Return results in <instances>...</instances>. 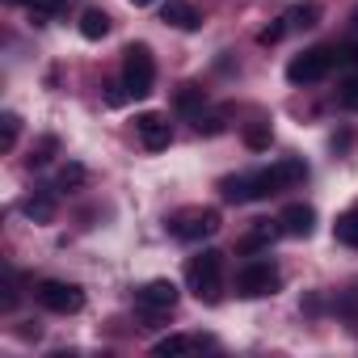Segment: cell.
Instances as JSON below:
<instances>
[{"mask_svg":"<svg viewBox=\"0 0 358 358\" xmlns=\"http://www.w3.org/2000/svg\"><path fill=\"white\" fill-rule=\"evenodd\" d=\"M299 182H308V164H303L299 156H282V160H274L270 169L249 173V199H253V203H257V199H274V194H282V190H291V186H299Z\"/></svg>","mask_w":358,"mask_h":358,"instance_id":"cell-1","label":"cell"},{"mask_svg":"<svg viewBox=\"0 0 358 358\" xmlns=\"http://www.w3.org/2000/svg\"><path fill=\"white\" fill-rule=\"evenodd\" d=\"M186 282L203 303H220L224 299V253L203 249L199 257H190L186 262Z\"/></svg>","mask_w":358,"mask_h":358,"instance_id":"cell-2","label":"cell"},{"mask_svg":"<svg viewBox=\"0 0 358 358\" xmlns=\"http://www.w3.org/2000/svg\"><path fill=\"white\" fill-rule=\"evenodd\" d=\"M122 85L139 101L152 97V89H156V59H152V47L148 43H131L122 51Z\"/></svg>","mask_w":358,"mask_h":358,"instance_id":"cell-3","label":"cell"},{"mask_svg":"<svg viewBox=\"0 0 358 358\" xmlns=\"http://www.w3.org/2000/svg\"><path fill=\"white\" fill-rule=\"evenodd\" d=\"M278 287H282V270L270 257H253L236 270V295L241 299H262V295H274Z\"/></svg>","mask_w":358,"mask_h":358,"instance_id":"cell-4","label":"cell"},{"mask_svg":"<svg viewBox=\"0 0 358 358\" xmlns=\"http://www.w3.org/2000/svg\"><path fill=\"white\" fill-rule=\"evenodd\" d=\"M220 211L215 207H182V211H173L169 215V232L177 236V241H207V236H215L220 232Z\"/></svg>","mask_w":358,"mask_h":358,"instance_id":"cell-5","label":"cell"},{"mask_svg":"<svg viewBox=\"0 0 358 358\" xmlns=\"http://www.w3.org/2000/svg\"><path fill=\"white\" fill-rule=\"evenodd\" d=\"M34 299H38L47 312H55V316H76V312H85V287H80V282L43 278V282L34 287Z\"/></svg>","mask_w":358,"mask_h":358,"instance_id":"cell-6","label":"cell"},{"mask_svg":"<svg viewBox=\"0 0 358 358\" xmlns=\"http://www.w3.org/2000/svg\"><path fill=\"white\" fill-rule=\"evenodd\" d=\"M177 282H169V278H152L148 287H139L135 291V312L148 320V324H160L173 308H177Z\"/></svg>","mask_w":358,"mask_h":358,"instance_id":"cell-7","label":"cell"},{"mask_svg":"<svg viewBox=\"0 0 358 358\" xmlns=\"http://www.w3.org/2000/svg\"><path fill=\"white\" fill-rule=\"evenodd\" d=\"M333 64H337L333 47H312V51H303V55H295L287 64V80L291 85H316V80H324L333 72Z\"/></svg>","mask_w":358,"mask_h":358,"instance_id":"cell-8","label":"cell"},{"mask_svg":"<svg viewBox=\"0 0 358 358\" xmlns=\"http://www.w3.org/2000/svg\"><path fill=\"white\" fill-rule=\"evenodd\" d=\"M135 135H139V143H143L148 152H164V148L173 143V127H169V118L156 114V110L135 114Z\"/></svg>","mask_w":358,"mask_h":358,"instance_id":"cell-9","label":"cell"},{"mask_svg":"<svg viewBox=\"0 0 358 358\" xmlns=\"http://www.w3.org/2000/svg\"><path fill=\"white\" fill-rule=\"evenodd\" d=\"M278 228H282V236H312L316 232V211L308 203H291V207H282Z\"/></svg>","mask_w":358,"mask_h":358,"instance_id":"cell-10","label":"cell"},{"mask_svg":"<svg viewBox=\"0 0 358 358\" xmlns=\"http://www.w3.org/2000/svg\"><path fill=\"white\" fill-rule=\"evenodd\" d=\"M160 22L173 26V30H199L203 26V13L190 5V0H169V5L160 9Z\"/></svg>","mask_w":358,"mask_h":358,"instance_id":"cell-11","label":"cell"},{"mask_svg":"<svg viewBox=\"0 0 358 358\" xmlns=\"http://www.w3.org/2000/svg\"><path fill=\"white\" fill-rule=\"evenodd\" d=\"M22 215H26L30 224H51V220H55V186L26 194V199H22Z\"/></svg>","mask_w":358,"mask_h":358,"instance_id":"cell-12","label":"cell"},{"mask_svg":"<svg viewBox=\"0 0 358 358\" xmlns=\"http://www.w3.org/2000/svg\"><path fill=\"white\" fill-rule=\"evenodd\" d=\"M278 236H282L278 220H274V224H257V228H249V232L236 241V249H241V253H262V249H270Z\"/></svg>","mask_w":358,"mask_h":358,"instance_id":"cell-13","label":"cell"},{"mask_svg":"<svg viewBox=\"0 0 358 358\" xmlns=\"http://www.w3.org/2000/svg\"><path fill=\"white\" fill-rule=\"evenodd\" d=\"M68 5L72 0H26V13H30L34 26H51V22H59L68 13Z\"/></svg>","mask_w":358,"mask_h":358,"instance_id":"cell-14","label":"cell"},{"mask_svg":"<svg viewBox=\"0 0 358 358\" xmlns=\"http://www.w3.org/2000/svg\"><path fill=\"white\" fill-rule=\"evenodd\" d=\"M110 13H101V9H85L80 13V38H89V43H101L106 34H110Z\"/></svg>","mask_w":358,"mask_h":358,"instance_id":"cell-15","label":"cell"},{"mask_svg":"<svg viewBox=\"0 0 358 358\" xmlns=\"http://www.w3.org/2000/svg\"><path fill=\"white\" fill-rule=\"evenodd\" d=\"M85 182H89V169H85L80 160H68V164L59 169V177H55V190H59V194H76Z\"/></svg>","mask_w":358,"mask_h":358,"instance_id":"cell-16","label":"cell"},{"mask_svg":"<svg viewBox=\"0 0 358 358\" xmlns=\"http://www.w3.org/2000/svg\"><path fill=\"white\" fill-rule=\"evenodd\" d=\"M199 345H207L203 337H186V333H169V337H160L152 350L160 354V358H169V354H190V350H199Z\"/></svg>","mask_w":358,"mask_h":358,"instance_id":"cell-17","label":"cell"},{"mask_svg":"<svg viewBox=\"0 0 358 358\" xmlns=\"http://www.w3.org/2000/svg\"><path fill=\"white\" fill-rule=\"evenodd\" d=\"M333 241L345 245V249H358V207L337 215V224H333Z\"/></svg>","mask_w":358,"mask_h":358,"instance_id":"cell-18","label":"cell"},{"mask_svg":"<svg viewBox=\"0 0 358 358\" xmlns=\"http://www.w3.org/2000/svg\"><path fill=\"white\" fill-rule=\"evenodd\" d=\"M173 106H177V110H182V114H190V118H194V114H199V110L207 106V93H203V89H199V85L190 80V85H182V89H177V97H173Z\"/></svg>","mask_w":358,"mask_h":358,"instance_id":"cell-19","label":"cell"},{"mask_svg":"<svg viewBox=\"0 0 358 358\" xmlns=\"http://www.w3.org/2000/svg\"><path fill=\"white\" fill-rule=\"evenodd\" d=\"M316 22H320V5H316V0H303V5H295L287 13V26L291 30H312Z\"/></svg>","mask_w":358,"mask_h":358,"instance_id":"cell-20","label":"cell"},{"mask_svg":"<svg viewBox=\"0 0 358 358\" xmlns=\"http://www.w3.org/2000/svg\"><path fill=\"white\" fill-rule=\"evenodd\" d=\"M17 135H22V114L5 110V114H0V152H13L17 148Z\"/></svg>","mask_w":358,"mask_h":358,"instance_id":"cell-21","label":"cell"},{"mask_svg":"<svg viewBox=\"0 0 358 358\" xmlns=\"http://www.w3.org/2000/svg\"><path fill=\"white\" fill-rule=\"evenodd\" d=\"M220 190H224L228 203H253V199H249V173H241V177H224Z\"/></svg>","mask_w":358,"mask_h":358,"instance_id":"cell-22","label":"cell"},{"mask_svg":"<svg viewBox=\"0 0 358 358\" xmlns=\"http://www.w3.org/2000/svg\"><path fill=\"white\" fill-rule=\"evenodd\" d=\"M190 122H194L199 135H220V131H224V110H207V106H203Z\"/></svg>","mask_w":358,"mask_h":358,"instance_id":"cell-23","label":"cell"},{"mask_svg":"<svg viewBox=\"0 0 358 358\" xmlns=\"http://www.w3.org/2000/svg\"><path fill=\"white\" fill-rule=\"evenodd\" d=\"M55 152H59V139H55V135H43V139H38V143L30 148L26 164H30V169H43V164H47V160H51Z\"/></svg>","mask_w":358,"mask_h":358,"instance_id":"cell-24","label":"cell"},{"mask_svg":"<svg viewBox=\"0 0 358 358\" xmlns=\"http://www.w3.org/2000/svg\"><path fill=\"white\" fill-rule=\"evenodd\" d=\"M270 139H274L270 122H249V127H245V143H249L253 152H266V148H270Z\"/></svg>","mask_w":358,"mask_h":358,"instance_id":"cell-25","label":"cell"},{"mask_svg":"<svg viewBox=\"0 0 358 358\" xmlns=\"http://www.w3.org/2000/svg\"><path fill=\"white\" fill-rule=\"evenodd\" d=\"M337 106H341V110H358V72H350V76L341 80V89H337Z\"/></svg>","mask_w":358,"mask_h":358,"instance_id":"cell-26","label":"cell"},{"mask_svg":"<svg viewBox=\"0 0 358 358\" xmlns=\"http://www.w3.org/2000/svg\"><path fill=\"white\" fill-rule=\"evenodd\" d=\"M287 30H291V26H287V17H282V22H278V26H266V30H262V34H257V43H262V47H274V43H278V38H282V34H287Z\"/></svg>","mask_w":358,"mask_h":358,"instance_id":"cell-27","label":"cell"},{"mask_svg":"<svg viewBox=\"0 0 358 358\" xmlns=\"http://www.w3.org/2000/svg\"><path fill=\"white\" fill-rule=\"evenodd\" d=\"M333 55H337V64L358 68V43H350V47H333Z\"/></svg>","mask_w":358,"mask_h":358,"instance_id":"cell-28","label":"cell"},{"mask_svg":"<svg viewBox=\"0 0 358 358\" xmlns=\"http://www.w3.org/2000/svg\"><path fill=\"white\" fill-rule=\"evenodd\" d=\"M131 93H127V85L118 80V85H106V106H122Z\"/></svg>","mask_w":358,"mask_h":358,"instance_id":"cell-29","label":"cell"},{"mask_svg":"<svg viewBox=\"0 0 358 358\" xmlns=\"http://www.w3.org/2000/svg\"><path fill=\"white\" fill-rule=\"evenodd\" d=\"M131 5H135V9H148V5H156V0H131Z\"/></svg>","mask_w":358,"mask_h":358,"instance_id":"cell-30","label":"cell"},{"mask_svg":"<svg viewBox=\"0 0 358 358\" xmlns=\"http://www.w3.org/2000/svg\"><path fill=\"white\" fill-rule=\"evenodd\" d=\"M354 34H358V9H354Z\"/></svg>","mask_w":358,"mask_h":358,"instance_id":"cell-31","label":"cell"},{"mask_svg":"<svg viewBox=\"0 0 358 358\" xmlns=\"http://www.w3.org/2000/svg\"><path fill=\"white\" fill-rule=\"evenodd\" d=\"M5 5H26V0H5Z\"/></svg>","mask_w":358,"mask_h":358,"instance_id":"cell-32","label":"cell"}]
</instances>
